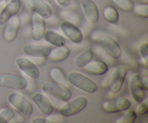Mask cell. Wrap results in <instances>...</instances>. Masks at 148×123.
<instances>
[{"label":"cell","instance_id":"18","mask_svg":"<svg viewBox=\"0 0 148 123\" xmlns=\"http://www.w3.org/2000/svg\"><path fill=\"white\" fill-rule=\"evenodd\" d=\"M32 100L38 109L43 115L49 116L52 114L53 111V107L46 96L40 93H36L33 96Z\"/></svg>","mask_w":148,"mask_h":123},{"label":"cell","instance_id":"29","mask_svg":"<svg viewBox=\"0 0 148 123\" xmlns=\"http://www.w3.org/2000/svg\"><path fill=\"white\" fill-rule=\"evenodd\" d=\"M136 113L140 116L147 115L148 113V104L147 100L140 103V105L137 107V110H136Z\"/></svg>","mask_w":148,"mask_h":123},{"label":"cell","instance_id":"22","mask_svg":"<svg viewBox=\"0 0 148 123\" xmlns=\"http://www.w3.org/2000/svg\"><path fill=\"white\" fill-rule=\"evenodd\" d=\"M94 52L92 49H88L79 54L76 57L75 63L76 67L79 68H82L89 64L93 59Z\"/></svg>","mask_w":148,"mask_h":123},{"label":"cell","instance_id":"1","mask_svg":"<svg viewBox=\"0 0 148 123\" xmlns=\"http://www.w3.org/2000/svg\"><path fill=\"white\" fill-rule=\"evenodd\" d=\"M68 82L87 93H94L97 92L98 87L92 80L86 75L78 72H71L68 74Z\"/></svg>","mask_w":148,"mask_h":123},{"label":"cell","instance_id":"5","mask_svg":"<svg viewBox=\"0 0 148 123\" xmlns=\"http://www.w3.org/2000/svg\"><path fill=\"white\" fill-rule=\"evenodd\" d=\"M88 102V99L85 97H76L72 101H68L65 105L61 107L59 109V114L64 117H69L76 115L87 107Z\"/></svg>","mask_w":148,"mask_h":123},{"label":"cell","instance_id":"19","mask_svg":"<svg viewBox=\"0 0 148 123\" xmlns=\"http://www.w3.org/2000/svg\"><path fill=\"white\" fill-rule=\"evenodd\" d=\"M85 72L90 74L92 75L101 76L103 75L108 72V66L106 62L101 60L91 61L89 64L82 67Z\"/></svg>","mask_w":148,"mask_h":123},{"label":"cell","instance_id":"26","mask_svg":"<svg viewBox=\"0 0 148 123\" xmlns=\"http://www.w3.org/2000/svg\"><path fill=\"white\" fill-rule=\"evenodd\" d=\"M15 116V112L12 108H6L0 111V123H8Z\"/></svg>","mask_w":148,"mask_h":123},{"label":"cell","instance_id":"27","mask_svg":"<svg viewBox=\"0 0 148 123\" xmlns=\"http://www.w3.org/2000/svg\"><path fill=\"white\" fill-rule=\"evenodd\" d=\"M137 114L134 110H130L125 114L120 117L116 122V123H134L137 120Z\"/></svg>","mask_w":148,"mask_h":123},{"label":"cell","instance_id":"13","mask_svg":"<svg viewBox=\"0 0 148 123\" xmlns=\"http://www.w3.org/2000/svg\"><path fill=\"white\" fill-rule=\"evenodd\" d=\"M31 30L32 38L34 41H38L43 38L46 32L45 19L34 12L31 15Z\"/></svg>","mask_w":148,"mask_h":123},{"label":"cell","instance_id":"20","mask_svg":"<svg viewBox=\"0 0 148 123\" xmlns=\"http://www.w3.org/2000/svg\"><path fill=\"white\" fill-rule=\"evenodd\" d=\"M70 53V49L65 45L60 47H56L54 49L53 48L47 58L53 62H62L69 57Z\"/></svg>","mask_w":148,"mask_h":123},{"label":"cell","instance_id":"11","mask_svg":"<svg viewBox=\"0 0 148 123\" xmlns=\"http://www.w3.org/2000/svg\"><path fill=\"white\" fill-rule=\"evenodd\" d=\"M60 28L66 38L74 43H80L83 36L79 27L74 23L69 21H64L61 23Z\"/></svg>","mask_w":148,"mask_h":123},{"label":"cell","instance_id":"10","mask_svg":"<svg viewBox=\"0 0 148 123\" xmlns=\"http://www.w3.org/2000/svg\"><path fill=\"white\" fill-rule=\"evenodd\" d=\"M19 69L31 79H38L40 77V69L36 64L26 57L20 56L15 60Z\"/></svg>","mask_w":148,"mask_h":123},{"label":"cell","instance_id":"3","mask_svg":"<svg viewBox=\"0 0 148 123\" xmlns=\"http://www.w3.org/2000/svg\"><path fill=\"white\" fill-rule=\"evenodd\" d=\"M9 104L20 111L23 116L28 118L33 114V107L28 99L17 93H11L7 96Z\"/></svg>","mask_w":148,"mask_h":123},{"label":"cell","instance_id":"25","mask_svg":"<svg viewBox=\"0 0 148 123\" xmlns=\"http://www.w3.org/2000/svg\"><path fill=\"white\" fill-rule=\"evenodd\" d=\"M114 5L124 12L132 11L134 3L132 0H111Z\"/></svg>","mask_w":148,"mask_h":123},{"label":"cell","instance_id":"30","mask_svg":"<svg viewBox=\"0 0 148 123\" xmlns=\"http://www.w3.org/2000/svg\"><path fill=\"white\" fill-rule=\"evenodd\" d=\"M140 54L142 58L145 61V64H147L148 61V43L147 42L143 43L140 46Z\"/></svg>","mask_w":148,"mask_h":123},{"label":"cell","instance_id":"2","mask_svg":"<svg viewBox=\"0 0 148 123\" xmlns=\"http://www.w3.org/2000/svg\"><path fill=\"white\" fill-rule=\"evenodd\" d=\"M41 89L45 93L56 98L62 101H68L71 99L72 93L66 85L57 83L53 81H47L44 82Z\"/></svg>","mask_w":148,"mask_h":123},{"label":"cell","instance_id":"32","mask_svg":"<svg viewBox=\"0 0 148 123\" xmlns=\"http://www.w3.org/2000/svg\"><path fill=\"white\" fill-rule=\"evenodd\" d=\"M55 1H56V3L60 7H64V8H66V7H69L71 3L70 0H55Z\"/></svg>","mask_w":148,"mask_h":123},{"label":"cell","instance_id":"17","mask_svg":"<svg viewBox=\"0 0 148 123\" xmlns=\"http://www.w3.org/2000/svg\"><path fill=\"white\" fill-rule=\"evenodd\" d=\"M101 45L106 52L112 58L118 59L122 56V50L118 43L111 37H106L101 41Z\"/></svg>","mask_w":148,"mask_h":123},{"label":"cell","instance_id":"35","mask_svg":"<svg viewBox=\"0 0 148 123\" xmlns=\"http://www.w3.org/2000/svg\"><path fill=\"white\" fill-rule=\"evenodd\" d=\"M145 1L146 2H147V1H148V0H145Z\"/></svg>","mask_w":148,"mask_h":123},{"label":"cell","instance_id":"6","mask_svg":"<svg viewBox=\"0 0 148 123\" xmlns=\"http://www.w3.org/2000/svg\"><path fill=\"white\" fill-rule=\"evenodd\" d=\"M131 102L125 97H119L114 99L104 101L101 104V109L106 114H115L129 109Z\"/></svg>","mask_w":148,"mask_h":123},{"label":"cell","instance_id":"4","mask_svg":"<svg viewBox=\"0 0 148 123\" xmlns=\"http://www.w3.org/2000/svg\"><path fill=\"white\" fill-rule=\"evenodd\" d=\"M0 86L15 91H23L27 86V80L20 75L2 73L0 75Z\"/></svg>","mask_w":148,"mask_h":123},{"label":"cell","instance_id":"24","mask_svg":"<svg viewBox=\"0 0 148 123\" xmlns=\"http://www.w3.org/2000/svg\"><path fill=\"white\" fill-rule=\"evenodd\" d=\"M103 17L107 23L111 25H116L119 20V14L115 7L108 6L103 10Z\"/></svg>","mask_w":148,"mask_h":123},{"label":"cell","instance_id":"15","mask_svg":"<svg viewBox=\"0 0 148 123\" xmlns=\"http://www.w3.org/2000/svg\"><path fill=\"white\" fill-rule=\"evenodd\" d=\"M27 5L33 12L36 13L43 19H49L51 17V7L43 0H28Z\"/></svg>","mask_w":148,"mask_h":123},{"label":"cell","instance_id":"33","mask_svg":"<svg viewBox=\"0 0 148 123\" xmlns=\"http://www.w3.org/2000/svg\"><path fill=\"white\" fill-rule=\"evenodd\" d=\"M4 4L3 3V1L1 3H0V12H1V10H2V8L4 7Z\"/></svg>","mask_w":148,"mask_h":123},{"label":"cell","instance_id":"14","mask_svg":"<svg viewBox=\"0 0 148 123\" xmlns=\"http://www.w3.org/2000/svg\"><path fill=\"white\" fill-rule=\"evenodd\" d=\"M21 8L20 0H10L7 4L4 6L0 12V25H3L20 11Z\"/></svg>","mask_w":148,"mask_h":123},{"label":"cell","instance_id":"12","mask_svg":"<svg viewBox=\"0 0 148 123\" xmlns=\"http://www.w3.org/2000/svg\"><path fill=\"white\" fill-rule=\"evenodd\" d=\"M53 48L40 44H27L23 46V52L27 56L37 58H47Z\"/></svg>","mask_w":148,"mask_h":123},{"label":"cell","instance_id":"23","mask_svg":"<svg viewBox=\"0 0 148 123\" xmlns=\"http://www.w3.org/2000/svg\"><path fill=\"white\" fill-rule=\"evenodd\" d=\"M49 76L52 79V81L62 85H67V77L63 70L59 67H53L49 71Z\"/></svg>","mask_w":148,"mask_h":123},{"label":"cell","instance_id":"28","mask_svg":"<svg viewBox=\"0 0 148 123\" xmlns=\"http://www.w3.org/2000/svg\"><path fill=\"white\" fill-rule=\"evenodd\" d=\"M132 11L135 14L141 17L147 18L148 17V4H137L133 7Z\"/></svg>","mask_w":148,"mask_h":123},{"label":"cell","instance_id":"31","mask_svg":"<svg viewBox=\"0 0 148 123\" xmlns=\"http://www.w3.org/2000/svg\"><path fill=\"white\" fill-rule=\"evenodd\" d=\"M33 123H54V122L51 120H48L47 119L43 118V117H37V118L33 119Z\"/></svg>","mask_w":148,"mask_h":123},{"label":"cell","instance_id":"9","mask_svg":"<svg viewBox=\"0 0 148 123\" xmlns=\"http://www.w3.org/2000/svg\"><path fill=\"white\" fill-rule=\"evenodd\" d=\"M20 17L17 14H15L7 20L3 33V37L6 41L12 42L15 40L20 30Z\"/></svg>","mask_w":148,"mask_h":123},{"label":"cell","instance_id":"21","mask_svg":"<svg viewBox=\"0 0 148 123\" xmlns=\"http://www.w3.org/2000/svg\"><path fill=\"white\" fill-rule=\"evenodd\" d=\"M43 38L47 43L52 44L56 47L65 46L66 43V39L62 35L59 34L53 30H47L45 32Z\"/></svg>","mask_w":148,"mask_h":123},{"label":"cell","instance_id":"7","mask_svg":"<svg viewBox=\"0 0 148 123\" xmlns=\"http://www.w3.org/2000/svg\"><path fill=\"white\" fill-rule=\"evenodd\" d=\"M129 86L133 99L137 103L143 102L145 98V90L143 85L142 77L139 74L132 75Z\"/></svg>","mask_w":148,"mask_h":123},{"label":"cell","instance_id":"34","mask_svg":"<svg viewBox=\"0 0 148 123\" xmlns=\"http://www.w3.org/2000/svg\"><path fill=\"white\" fill-rule=\"evenodd\" d=\"M4 1V0H0V3H1L2 1Z\"/></svg>","mask_w":148,"mask_h":123},{"label":"cell","instance_id":"8","mask_svg":"<svg viewBox=\"0 0 148 123\" xmlns=\"http://www.w3.org/2000/svg\"><path fill=\"white\" fill-rule=\"evenodd\" d=\"M128 67L126 66L117 67L113 72L110 79V90L114 93H118L121 91L124 85L127 75L128 74Z\"/></svg>","mask_w":148,"mask_h":123},{"label":"cell","instance_id":"16","mask_svg":"<svg viewBox=\"0 0 148 123\" xmlns=\"http://www.w3.org/2000/svg\"><path fill=\"white\" fill-rule=\"evenodd\" d=\"M81 6L88 22L91 24H96L99 20L100 13L95 1L92 0H82Z\"/></svg>","mask_w":148,"mask_h":123}]
</instances>
